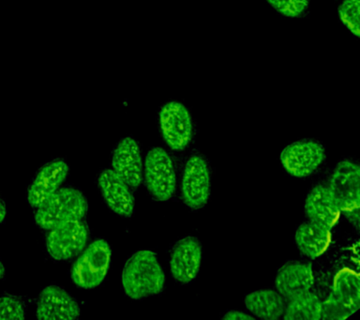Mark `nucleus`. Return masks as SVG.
Masks as SVG:
<instances>
[{
    "instance_id": "nucleus-1",
    "label": "nucleus",
    "mask_w": 360,
    "mask_h": 320,
    "mask_svg": "<svg viewBox=\"0 0 360 320\" xmlns=\"http://www.w3.org/2000/svg\"><path fill=\"white\" fill-rule=\"evenodd\" d=\"M165 275L155 252L141 250L127 261L122 271V285L127 296L142 300L162 293Z\"/></svg>"
},
{
    "instance_id": "nucleus-2",
    "label": "nucleus",
    "mask_w": 360,
    "mask_h": 320,
    "mask_svg": "<svg viewBox=\"0 0 360 320\" xmlns=\"http://www.w3.org/2000/svg\"><path fill=\"white\" fill-rule=\"evenodd\" d=\"M86 212L87 201L83 193L64 187L37 207L34 219L37 226L50 230L67 222L83 220Z\"/></svg>"
},
{
    "instance_id": "nucleus-3",
    "label": "nucleus",
    "mask_w": 360,
    "mask_h": 320,
    "mask_svg": "<svg viewBox=\"0 0 360 320\" xmlns=\"http://www.w3.org/2000/svg\"><path fill=\"white\" fill-rule=\"evenodd\" d=\"M360 169L356 162L343 160L334 168L329 190L340 212L352 221L359 222L360 207Z\"/></svg>"
},
{
    "instance_id": "nucleus-4",
    "label": "nucleus",
    "mask_w": 360,
    "mask_h": 320,
    "mask_svg": "<svg viewBox=\"0 0 360 320\" xmlns=\"http://www.w3.org/2000/svg\"><path fill=\"white\" fill-rule=\"evenodd\" d=\"M111 260V249L104 240L93 241L73 264L72 279L78 288L92 289L105 279Z\"/></svg>"
},
{
    "instance_id": "nucleus-5",
    "label": "nucleus",
    "mask_w": 360,
    "mask_h": 320,
    "mask_svg": "<svg viewBox=\"0 0 360 320\" xmlns=\"http://www.w3.org/2000/svg\"><path fill=\"white\" fill-rule=\"evenodd\" d=\"M145 184L149 193L160 201H167L176 189V174L173 160L162 148H153L146 154Z\"/></svg>"
},
{
    "instance_id": "nucleus-6",
    "label": "nucleus",
    "mask_w": 360,
    "mask_h": 320,
    "mask_svg": "<svg viewBox=\"0 0 360 320\" xmlns=\"http://www.w3.org/2000/svg\"><path fill=\"white\" fill-rule=\"evenodd\" d=\"M160 128L163 139L171 150L184 151L191 144L193 119L183 103L171 101L162 106L160 111Z\"/></svg>"
},
{
    "instance_id": "nucleus-7",
    "label": "nucleus",
    "mask_w": 360,
    "mask_h": 320,
    "mask_svg": "<svg viewBox=\"0 0 360 320\" xmlns=\"http://www.w3.org/2000/svg\"><path fill=\"white\" fill-rule=\"evenodd\" d=\"M325 148L311 139L292 143L281 153V162L286 172L297 179L312 175L325 162Z\"/></svg>"
},
{
    "instance_id": "nucleus-8",
    "label": "nucleus",
    "mask_w": 360,
    "mask_h": 320,
    "mask_svg": "<svg viewBox=\"0 0 360 320\" xmlns=\"http://www.w3.org/2000/svg\"><path fill=\"white\" fill-rule=\"evenodd\" d=\"M87 240L89 229L84 222H67L50 229L46 238L47 251L55 260H72L81 254Z\"/></svg>"
},
{
    "instance_id": "nucleus-9",
    "label": "nucleus",
    "mask_w": 360,
    "mask_h": 320,
    "mask_svg": "<svg viewBox=\"0 0 360 320\" xmlns=\"http://www.w3.org/2000/svg\"><path fill=\"white\" fill-rule=\"evenodd\" d=\"M211 173L207 161L193 155L186 162L181 181L182 198L191 210L202 209L210 200Z\"/></svg>"
},
{
    "instance_id": "nucleus-10",
    "label": "nucleus",
    "mask_w": 360,
    "mask_h": 320,
    "mask_svg": "<svg viewBox=\"0 0 360 320\" xmlns=\"http://www.w3.org/2000/svg\"><path fill=\"white\" fill-rule=\"evenodd\" d=\"M202 258V245L195 237L188 236L181 238L174 244L171 252L172 276L182 285L191 283L199 274Z\"/></svg>"
},
{
    "instance_id": "nucleus-11",
    "label": "nucleus",
    "mask_w": 360,
    "mask_h": 320,
    "mask_svg": "<svg viewBox=\"0 0 360 320\" xmlns=\"http://www.w3.org/2000/svg\"><path fill=\"white\" fill-rule=\"evenodd\" d=\"M80 316L78 302L58 286H46L39 295L36 316L41 320H72Z\"/></svg>"
},
{
    "instance_id": "nucleus-12",
    "label": "nucleus",
    "mask_w": 360,
    "mask_h": 320,
    "mask_svg": "<svg viewBox=\"0 0 360 320\" xmlns=\"http://www.w3.org/2000/svg\"><path fill=\"white\" fill-rule=\"evenodd\" d=\"M69 173V165L62 159L48 162L39 169L27 190V202L38 207L58 190Z\"/></svg>"
},
{
    "instance_id": "nucleus-13",
    "label": "nucleus",
    "mask_w": 360,
    "mask_h": 320,
    "mask_svg": "<svg viewBox=\"0 0 360 320\" xmlns=\"http://www.w3.org/2000/svg\"><path fill=\"white\" fill-rule=\"evenodd\" d=\"M114 171L129 187L138 188L142 184L143 162L140 148L135 139L125 137L118 143L112 157Z\"/></svg>"
},
{
    "instance_id": "nucleus-14",
    "label": "nucleus",
    "mask_w": 360,
    "mask_h": 320,
    "mask_svg": "<svg viewBox=\"0 0 360 320\" xmlns=\"http://www.w3.org/2000/svg\"><path fill=\"white\" fill-rule=\"evenodd\" d=\"M98 184L107 206L117 215L131 217L134 198L124 179L114 170L105 169L98 176Z\"/></svg>"
},
{
    "instance_id": "nucleus-15",
    "label": "nucleus",
    "mask_w": 360,
    "mask_h": 320,
    "mask_svg": "<svg viewBox=\"0 0 360 320\" xmlns=\"http://www.w3.org/2000/svg\"><path fill=\"white\" fill-rule=\"evenodd\" d=\"M314 276L309 263L287 262L281 266L276 275L275 286L278 293L286 300L309 291L314 285Z\"/></svg>"
},
{
    "instance_id": "nucleus-16",
    "label": "nucleus",
    "mask_w": 360,
    "mask_h": 320,
    "mask_svg": "<svg viewBox=\"0 0 360 320\" xmlns=\"http://www.w3.org/2000/svg\"><path fill=\"white\" fill-rule=\"evenodd\" d=\"M305 213L309 221L332 229L340 220L342 212L329 188L316 185L307 196Z\"/></svg>"
},
{
    "instance_id": "nucleus-17",
    "label": "nucleus",
    "mask_w": 360,
    "mask_h": 320,
    "mask_svg": "<svg viewBox=\"0 0 360 320\" xmlns=\"http://www.w3.org/2000/svg\"><path fill=\"white\" fill-rule=\"evenodd\" d=\"M295 241L301 254L314 260L325 254L330 245V229L309 221L297 227Z\"/></svg>"
},
{
    "instance_id": "nucleus-18",
    "label": "nucleus",
    "mask_w": 360,
    "mask_h": 320,
    "mask_svg": "<svg viewBox=\"0 0 360 320\" xmlns=\"http://www.w3.org/2000/svg\"><path fill=\"white\" fill-rule=\"evenodd\" d=\"M332 299L345 309L349 314H354L360 307L359 275L354 269H340L335 275Z\"/></svg>"
},
{
    "instance_id": "nucleus-19",
    "label": "nucleus",
    "mask_w": 360,
    "mask_h": 320,
    "mask_svg": "<svg viewBox=\"0 0 360 320\" xmlns=\"http://www.w3.org/2000/svg\"><path fill=\"white\" fill-rule=\"evenodd\" d=\"M244 303L250 313L266 320L281 319L286 307L285 297L270 289L250 292L245 297Z\"/></svg>"
},
{
    "instance_id": "nucleus-20",
    "label": "nucleus",
    "mask_w": 360,
    "mask_h": 320,
    "mask_svg": "<svg viewBox=\"0 0 360 320\" xmlns=\"http://www.w3.org/2000/svg\"><path fill=\"white\" fill-rule=\"evenodd\" d=\"M284 311L286 320H319L322 319V302L311 291L298 295L288 300Z\"/></svg>"
},
{
    "instance_id": "nucleus-21",
    "label": "nucleus",
    "mask_w": 360,
    "mask_h": 320,
    "mask_svg": "<svg viewBox=\"0 0 360 320\" xmlns=\"http://www.w3.org/2000/svg\"><path fill=\"white\" fill-rule=\"evenodd\" d=\"M338 11L342 24L347 27L356 37H359L360 0H345Z\"/></svg>"
},
{
    "instance_id": "nucleus-22",
    "label": "nucleus",
    "mask_w": 360,
    "mask_h": 320,
    "mask_svg": "<svg viewBox=\"0 0 360 320\" xmlns=\"http://www.w3.org/2000/svg\"><path fill=\"white\" fill-rule=\"evenodd\" d=\"M25 319V303L19 297L11 294H4L0 297V320Z\"/></svg>"
},
{
    "instance_id": "nucleus-23",
    "label": "nucleus",
    "mask_w": 360,
    "mask_h": 320,
    "mask_svg": "<svg viewBox=\"0 0 360 320\" xmlns=\"http://www.w3.org/2000/svg\"><path fill=\"white\" fill-rule=\"evenodd\" d=\"M280 15L289 18H300L308 11L309 0H266Z\"/></svg>"
},
{
    "instance_id": "nucleus-24",
    "label": "nucleus",
    "mask_w": 360,
    "mask_h": 320,
    "mask_svg": "<svg viewBox=\"0 0 360 320\" xmlns=\"http://www.w3.org/2000/svg\"><path fill=\"white\" fill-rule=\"evenodd\" d=\"M348 313L342 306L338 305L330 296L325 302H322V319L326 320H342L350 317Z\"/></svg>"
},
{
    "instance_id": "nucleus-25",
    "label": "nucleus",
    "mask_w": 360,
    "mask_h": 320,
    "mask_svg": "<svg viewBox=\"0 0 360 320\" xmlns=\"http://www.w3.org/2000/svg\"><path fill=\"white\" fill-rule=\"evenodd\" d=\"M224 319L228 320H253L255 317L250 316V314L244 313V312L232 310L227 312L224 314Z\"/></svg>"
},
{
    "instance_id": "nucleus-26",
    "label": "nucleus",
    "mask_w": 360,
    "mask_h": 320,
    "mask_svg": "<svg viewBox=\"0 0 360 320\" xmlns=\"http://www.w3.org/2000/svg\"><path fill=\"white\" fill-rule=\"evenodd\" d=\"M6 215H7V207H6L5 202L0 198V224L4 222Z\"/></svg>"
},
{
    "instance_id": "nucleus-27",
    "label": "nucleus",
    "mask_w": 360,
    "mask_h": 320,
    "mask_svg": "<svg viewBox=\"0 0 360 320\" xmlns=\"http://www.w3.org/2000/svg\"><path fill=\"white\" fill-rule=\"evenodd\" d=\"M5 274V267L3 265L2 261L0 260V280L2 279L3 277H4Z\"/></svg>"
}]
</instances>
